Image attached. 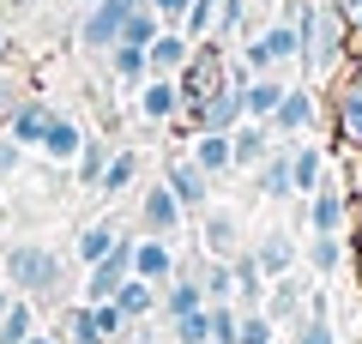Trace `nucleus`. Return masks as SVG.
Returning <instances> with one entry per match:
<instances>
[{"mask_svg":"<svg viewBox=\"0 0 362 344\" xmlns=\"http://www.w3.org/2000/svg\"><path fill=\"white\" fill-rule=\"evenodd\" d=\"M296 30H302V67L296 73L308 79V85H332V73L350 61V25L338 18V6L332 0H308V6H296Z\"/></svg>","mask_w":362,"mask_h":344,"instance_id":"obj_1","label":"nucleus"},{"mask_svg":"<svg viewBox=\"0 0 362 344\" xmlns=\"http://www.w3.org/2000/svg\"><path fill=\"white\" fill-rule=\"evenodd\" d=\"M0 278L30 302H49L61 290V254L42 242H13V248H0Z\"/></svg>","mask_w":362,"mask_h":344,"instance_id":"obj_2","label":"nucleus"},{"mask_svg":"<svg viewBox=\"0 0 362 344\" xmlns=\"http://www.w3.org/2000/svg\"><path fill=\"white\" fill-rule=\"evenodd\" d=\"M326 121H332V139L344 157H362V67L344 61L326 85Z\"/></svg>","mask_w":362,"mask_h":344,"instance_id":"obj_3","label":"nucleus"},{"mask_svg":"<svg viewBox=\"0 0 362 344\" xmlns=\"http://www.w3.org/2000/svg\"><path fill=\"white\" fill-rule=\"evenodd\" d=\"M296 217L314 236H350V224L362 217V205L350 200V188L338 176H320V188H314L308 200H296Z\"/></svg>","mask_w":362,"mask_h":344,"instance_id":"obj_4","label":"nucleus"},{"mask_svg":"<svg viewBox=\"0 0 362 344\" xmlns=\"http://www.w3.org/2000/svg\"><path fill=\"white\" fill-rule=\"evenodd\" d=\"M133 6H139V0H90V6H78V25H73L78 55H97V61H103L121 42V25L133 18Z\"/></svg>","mask_w":362,"mask_h":344,"instance_id":"obj_5","label":"nucleus"},{"mask_svg":"<svg viewBox=\"0 0 362 344\" xmlns=\"http://www.w3.org/2000/svg\"><path fill=\"white\" fill-rule=\"evenodd\" d=\"M320 115H326V103H320V91L302 79V85H290L284 97H278V109H272V121L266 127L278 133V139H308L314 127H320Z\"/></svg>","mask_w":362,"mask_h":344,"instance_id":"obj_6","label":"nucleus"},{"mask_svg":"<svg viewBox=\"0 0 362 344\" xmlns=\"http://www.w3.org/2000/svg\"><path fill=\"white\" fill-rule=\"evenodd\" d=\"M242 248H247L242 212H235V205H206V212H199V254L230 260V254H242Z\"/></svg>","mask_w":362,"mask_h":344,"instance_id":"obj_7","label":"nucleus"},{"mask_svg":"<svg viewBox=\"0 0 362 344\" xmlns=\"http://www.w3.org/2000/svg\"><path fill=\"white\" fill-rule=\"evenodd\" d=\"M181 224H187V205L169 193V181H157V188L139 193V236H169L175 242Z\"/></svg>","mask_w":362,"mask_h":344,"instance_id":"obj_8","label":"nucleus"},{"mask_svg":"<svg viewBox=\"0 0 362 344\" xmlns=\"http://www.w3.org/2000/svg\"><path fill=\"white\" fill-rule=\"evenodd\" d=\"M163 181H169V193L187 205V217H199V212L211 205V176H206V169H199L187 151H175V157L163 164Z\"/></svg>","mask_w":362,"mask_h":344,"instance_id":"obj_9","label":"nucleus"},{"mask_svg":"<svg viewBox=\"0 0 362 344\" xmlns=\"http://www.w3.org/2000/svg\"><path fill=\"white\" fill-rule=\"evenodd\" d=\"M308 290H314V284H302V272L272 278V284H266V320H272L278 332H290L302 314H308Z\"/></svg>","mask_w":362,"mask_h":344,"instance_id":"obj_10","label":"nucleus"},{"mask_svg":"<svg viewBox=\"0 0 362 344\" xmlns=\"http://www.w3.org/2000/svg\"><path fill=\"white\" fill-rule=\"evenodd\" d=\"M175 242L169 236H133V278H145V284H157L163 290L169 278H175Z\"/></svg>","mask_w":362,"mask_h":344,"instance_id":"obj_11","label":"nucleus"},{"mask_svg":"<svg viewBox=\"0 0 362 344\" xmlns=\"http://www.w3.org/2000/svg\"><path fill=\"white\" fill-rule=\"evenodd\" d=\"M49 121H54V103L30 91V97L18 103L13 115H6V127H0V133H6L13 145H25V151H37V145H42V133H49Z\"/></svg>","mask_w":362,"mask_h":344,"instance_id":"obj_12","label":"nucleus"},{"mask_svg":"<svg viewBox=\"0 0 362 344\" xmlns=\"http://www.w3.org/2000/svg\"><path fill=\"white\" fill-rule=\"evenodd\" d=\"M247 254L259 260V272H266V278H284V272H296L302 248H296V236H290V229H259L254 242H247Z\"/></svg>","mask_w":362,"mask_h":344,"instance_id":"obj_13","label":"nucleus"},{"mask_svg":"<svg viewBox=\"0 0 362 344\" xmlns=\"http://www.w3.org/2000/svg\"><path fill=\"white\" fill-rule=\"evenodd\" d=\"M254 193L259 200H296V181H290V139H278L266 151V164H254Z\"/></svg>","mask_w":362,"mask_h":344,"instance_id":"obj_14","label":"nucleus"},{"mask_svg":"<svg viewBox=\"0 0 362 344\" xmlns=\"http://www.w3.org/2000/svg\"><path fill=\"white\" fill-rule=\"evenodd\" d=\"M272 145H278V133H272L266 121H235V127H230V164L254 176V164H266Z\"/></svg>","mask_w":362,"mask_h":344,"instance_id":"obj_15","label":"nucleus"},{"mask_svg":"<svg viewBox=\"0 0 362 344\" xmlns=\"http://www.w3.org/2000/svg\"><path fill=\"white\" fill-rule=\"evenodd\" d=\"M187 55H194V42L181 37L175 25H163L151 42H145V67H151V79H175L181 67H187Z\"/></svg>","mask_w":362,"mask_h":344,"instance_id":"obj_16","label":"nucleus"},{"mask_svg":"<svg viewBox=\"0 0 362 344\" xmlns=\"http://www.w3.org/2000/svg\"><path fill=\"white\" fill-rule=\"evenodd\" d=\"M181 115V85L175 79H145L139 85V121L145 127H169Z\"/></svg>","mask_w":362,"mask_h":344,"instance_id":"obj_17","label":"nucleus"},{"mask_svg":"<svg viewBox=\"0 0 362 344\" xmlns=\"http://www.w3.org/2000/svg\"><path fill=\"white\" fill-rule=\"evenodd\" d=\"M284 91H290L284 73H254V79L242 85V115H247V121H272V109H278Z\"/></svg>","mask_w":362,"mask_h":344,"instance_id":"obj_18","label":"nucleus"},{"mask_svg":"<svg viewBox=\"0 0 362 344\" xmlns=\"http://www.w3.org/2000/svg\"><path fill=\"white\" fill-rule=\"evenodd\" d=\"M326 176V145L314 139H290V181H296V200H308Z\"/></svg>","mask_w":362,"mask_h":344,"instance_id":"obj_19","label":"nucleus"},{"mask_svg":"<svg viewBox=\"0 0 362 344\" xmlns=\"http://www.w3.org/2000/svg\"><path fill=\"white\" fill-rule=\"evenodd\" d=\"M157 302H163V314H169V320H181V314H194V308H206L199 272H194V266H175V278L163 284V296H157Z\"/></svg>","mask_w":362,"mask_h":344,"instance_id":"obj_20","label":"nucleus"},{"mask_svg":"<svg viewBox=\"0 0 362 344\" xmlns=\"http://www.w3.org/2000/svg\"><path fill=\"white\" fill-rule=\"evenodd\" d=\"M259 42L272 49V67H278V73H284V67H302V30H296V18L278 13L266 30H259Z\"/></svg>","mask_w":362,"mask_h":344,"instance_id":"obj_21","label":"nucleus"},{"mask_svg":"<svg viewBox=\"0 0 362 344\" xmlns=\"http://www.w3.org/2000/svg\"><path fill=\"white\" fill-rule=\"evenodd\" d=\"M78 145H85V127H78L73 115H61V109H54V121H49V133H42V145H37V151L49 157V164H73V157H78Z\"/></svg>","mask_w":362,"mask_h":344,"instance_id":"obj_22","label":"nucleus"},{"mask_svg":"<svg viewBox=\"0 0 362 344\" xmlns=\"http://www.w3.org/2000/svg\"><path fill=\"white\" fill-rule=\"evenodd\" d=\"M187 157H194L211 181L235 169V164H230V133H194V139H187Z\"/></svg>","mask_w":362,"mask_h":344,"instance_id":"obj_23","label":"nucleus"},{"mask_svg":"<svg viewBox=\"0 0 362 344\" xmlns=\"http://www.w3.org/2000/svg\"><path fill=\"white\" fill-rule=\"evenodd\" d=\"M133 181H139V151H133V145H115V151H109L103 181H97V193H103V200H121Z\"/></svg>","mask_w":362,"mask_h":344,"instance_id":"obj_24","label":"nucleus"},{"mask_svg":"<svg viewBox=\"0 0 362 344\" xmlns=\"http://www.w3.org/2000/svg\"><path fill=\"white\" fill-rule=\"evenodd\" d=\"M344 254H350L344 236H314V229H308V248H302V260H308L314 278H332V272L344 266Z\"/></svg>","mask_w":362,"mask_h":344,"instance_id":"obj_25","label":"nucleus"},{"mask_svg":"<svg viewBox=\"0 0 362 344\" xmlns=\"http://www.w3.org/2000/svg\"><path fill=\"white\" fill-rule=\"evenodd\" d=\"M115 236H121V224L115 217H97V224H85L78 229V242H73V254H78V266H97V260L115 248Z\"/></svg>","mask_w":362,"mask_h":344,"instance_id":"obj_26","label":"nucleus"},{"mask_svg":"<svg viewBox=\"0 0 362 344\" xmlns=\"http://www.w3.org/2000/svg\"><path fill=\"white\" fill-rule=\"evenodd\" d=\"M109 151H115L109 139H90L85 133V145H78V157H73V176H78L85 193H97V181H103V169H109Z\"/></svg>","mask_w":362,"mask_h":344,"instance_id":"obj_27","label":"nucleus"},{"mask_svg":"<svg viewBox=\"0 0 362 344\" xmlns=\"http://www.w3.org/2000/svg\"><path fill=\"white\" fill-rule=\"evenodd\" d=\"M157 296H163L157 284H145V278H133V272H127V278H121V290L109 296V302H115V308H121L127 320H145V314L157 308Z\"/></svg>","mask_w":362,"mask_h":344,"instance_id":"obj_28","label":"nucleus"},{"mask_svg":"<svg viewBox=\"0 0 362 344\" xmlns=\"http://www.w3.org/2000/svg\"><path fill=\"white\" fill-rule=\"evenodd\" d=\"M199 290H206V302H235V272H230V260H211V254H199Z\"/></svg>","mask_w":362,"mask_h":344,"instance_id":"obj_29","label":"nucleus"},{"mask_svg":"<svg viewBox=\"0 0 362 344\" xmlns=\"http://www.w3.org/2000/svg\"><path fill=\"white\" fill-rule=\"evenodd\" d=\"M103 61H109V79H115V85H145V79H151V67H145V49H133V42H115Z\"/></svg>","mask_w":362,"mask_h":344,"instance_id":"obj_30","label":"nucleus"},{"mask_svg":"<svg viewBox=\"0 0 362 344\" xmlns=\"http://www.w3.org/2000/svg\"><path fill=\"white\" fill-rule=\"evenodd\" d=\"M30 332H37V302L30 296H13L6 314H0V344H25Z\"/></svg>","mask_w":362,"mask_h":344,"instance_id":"obj_31","label":"nucleus"},{"mask_svg":"<svg viewBox=\"0 0 362 344\" xmlns=\"http://www.w3.org/2000/svg\"><path fill=\"white\" fill-rule=\"evenodd\" d=\"M247 6H254V0H218V25H211V42L247 37Z\"/></svg>","mask_w":362,"mask_h":344,"instance_id":"obj_32","label":"nucleus"},{"mask_svg":"<svg viewBox=\"0 0 362 344\" xmlns=\"http://www.w3.org/2000/svg\"><path fill=\"white\" fill-rule=\"evenodd\" d=\"M66 344H109L103 332H97V320H90V302H73L66 308V332H61Z\"/></svg>","mask_w":362,"mask_h":344,"instance_id":"obj_33","label":"nucleus"},{"mask_svg":"<svg viewBox=\"0 0 362 344\" xmlns=\"http://www.w3.org/2000/svg\"><path fill=\"white\" fill-rule=\"evenodd\" d=\"M284 344H338V332H332V320H326V314H302L296 326L284 332Z\"/></svg>","mask_w":362,"mask_h":344,"instance_id":"obj_34","label":"nucleus"},{"mask_svg":"<svg viewBox=\"0 0 362 344\" xmlns=\"http://www.w3.org/2000/svg\"><path fill=\"white\" fill-rule=\"evenodd\" d=\"M157 30H163V18H157L151 6H145V0H139V6H133V18H127V25H121V42H133V49H145V42H151Z\"/></svg>","mask_w":362,"mask_h":344,"instance_id":"obj_35","label":"nucleus"},{"mask_svg":"<svg viewBox=\"0 0 362 344\" xmlns=\"http://www.w3.org/2000/svg\"><path fill=\"white\" fill-rule=\"evenodd\" d=\"M169 332H175V344H211V314H206V308H194V314L169 320Z\"/></svg>","mask_w":362,"mask_h":344,"instance_id":"obj_36","label":"nucleus"},{"mask_svg":"<svg viewBox=\"0 0 362 344\" xmlns=\"http://www.w3.org/2000/svg\"><path fill=\"white\" fill-rule=\"evenodd\" d=\"M266 338H278V326L266 320V308H254V314L235 320V344H266Z\"/></svg>","mask_w":362,"mask_h":344,"instance_id":"obj_37","label":"nucleus"},{"mask_svg":"<svg viewBox=\"0 0 362 344\" xmlns=\"http://www.w3.org/2000/svg\"><path fill=\"white\" fill-rule=\"evenodd\" d=\"M90 320H97V332H103V338H109V344H115V338H121V332H127V326H133V320H127V314H121V308H115V302H90Z\"/></svg>","mask_w":362,"mask_h":344,"instance_id":"obj_38","label":"nucleus"},{"mask_svg":"<svg viewBox=\"0 0 362 344\" xmlns=\"http://www.w3.org/2000/svg\"><path fill=\"white\" fill-rule=\"evenodd\" d=\"M25 97H30V85H25L18 73H6V67H0V127H6V115H13Z\"/></svg>","mask_w":362,"mask_h":344,"instance_id":"obj_39","label":"nucleus"},{"mask_svg":"<svg viewBox=\"0 0 362 344\" xmlns=\"http://www.w3.org/2000/svg\"><path fill=\"white\" fill-rule=\"evenodd\" d=\"M18 164H25V145H13L0 133V176H18Z\"/></svg>","mask_w":362,"mask_h":344,"instance_id":"obj_40","label":"nucleus"},{"mask_svg":"<svg viewBox=\"0 0 362 344\" xmlns=\"http://www.w3.org/2000/svg\"><path fill=\"white\" fill-rule=\"evenodd\" d=\"M145 6H151V13L163 18V25H181V13H187L194 0H145Z\"/></svg>","mask_w":362,"mask_h":344,"instance_id":"obj_41","label":"nucleus"},{"mask_svg":"<svg viewBox=\"0 0 362 344\" xmlns=\"http://www.w3.org/2000/svg\"><path fill=\"white\" fill-rule=\"evenodd\" d=\"M338 6V18L350 25V37H362V0H332Z\"/></svg>","mask_w":362,"mask_h":344,"instance_id":"obj_42","label":"nucleus"},{"mask_svg":"<svg viewBox=\"0 0 362 344\" xmlns=\"http://www.w3.org/2000/svg\"><path fill=\"white\" fill-rule=\"evenodd\" d=\"M350 229H356V236H350V254H356V278H362V217H356Z\"/></svg>","mask_w":362,"mask_h":344,"instance_id":"obj_43","label":"nucleus"},{"mask_svg":"<svg viewBox=\"0 0 362 344\" xmlns=\"http://www.w3.org/2000/svg\"><path fill=\"white\" fill-rule=\"evenodd\" d=\"M25 344H66V338H61V332H42V326H37V332L25 338Z\"/></svg>","mask_w":362,"mask_h":344,"instance_id":"obj_44","label":"nucleus"},{"mask_svg":"<svg viewBox=\"0 0 362 344\" xmlns=\"http://www.w3.org/2000/svg\"><path fill=\"white\" fill-rule=\"evenodd\" d=\"M296 6H308V0H278V13H284V18H290V13H296Z\"/></svg>","mask_w":362,"mask_h":344,"instance_id":"obj_45","label":"nucleus"},{"mask_svg":"<svg viewBox=\"0 0 362 344\" xmlns=\"http://www.w3.org/2000/svg\"><path fill=\"white\" fill-rule=\"evenodd\" d=\"M6 55H13V42H6V30H0V67H6Z\"/></svg>","mask_w":362,"mask_h":344,"instance_id":"obj_46","label":"nucleus"},{"mask_svg":"<svg viewBox=\"0 0 362 344\" xmlns=\"http://www.w3.org/2000/svg\"><path fill=\"white\" fill-rule=\"evenodd\" d=\"M13 6H37V0H13Z\"/></svg>","mask_w":362,"mask_h":344,"instance_id":"obj_47","label":"nucleus"},{"mask_svg":"<svg viewBox=\"0 0 362 344\" xmlns=\"http://www.w3.org/2000/svg\"><path fill=\"white\" fill-rule=\"evenodd\" d=\"M266 344H284V338H266Z\"/></svg>","mask_w":362,"mask_h":344,"instance_id":"obj_48","label":"nucleus"},{"mask_svg":"<svg viewBox=\"0 0 362 344\" xmlns=\"http://www.w3.org/2000/svg\"><path fill=\"white\" fill-rule=\"evenodd\" d=\"M78 6H90V0H78Z\"/></svg>","mask_w":362,"mask_h":344,"instance_id":"obj_49","label":"nucleus"},{"mask_svg":"<svg viewBox=\"0 0 362 344\" xmlns=\"http://www.w3.org/2000/svg\"><path fill=\"white\" fill-rule=\"evenodd\" d=\"M0 284H6V278H0Z\"/></svg>","mask_w":362,"mask_h":344,"instance_id":"obj_50","label":"nucleus"}]
</instances>
